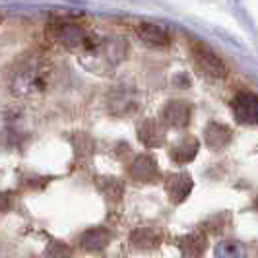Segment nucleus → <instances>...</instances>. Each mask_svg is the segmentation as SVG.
Masks as SVG:
<instances>
[{"label": "nucleus", "instance_id": "obj_1", "mask_svg": "<svg viewBox=\"0 0 258 258\" xmlns=\"http://www.w3.org/2000/svg\"><path fill=\"white\" fill-rule=\"evenodd\" d=\"M47 66L37 58H29L16 68L12 76V91L18 95H33L47 84Z\"/></svg>", "mask_w": 258, "mask_h": 258}, {"label": "nucleus", "instance_id": "obj_2", "mask_svg": "<svg viewBox=\"0 0 258 258\" xmlns=\"http://www.w3.org/2000/svg\"><path fill=\"white\" fill-rule=\"evenodd\" d=\"M49 35L56 43L64 45L68 49H78V47L84 49V45L88 41V33L82 27L76 26V24H70V22H60V20L52 22L49 26Z\"/></svg>", "mask_w": 258, "mask_h": 258}, {"label": "nucleus", "instance_id": "obj_3", "mask_svg": "<svg viewBox=\"0 0 258 258\" xmlns=\"http://www.w3.org/2000/svg\"><path fill=\"white\" fill-rule=\"evenodd\" d=\"M194 60H196V64L200 66V70L210 78L223 80L227 76V68L223 64V60L210 47L202 45V43H198L194 47Z\"/></svg>", "mask_w": 258, "mask_h": 258}, {"label": "nucleus", "instance_id": "obj_4", "mask_svg": "<svg viewBox=\"0 0 258 258\" xmlns=\"http://www.w3.org/2000/svg\"><path fill=\"white\" fill-rule=\"evenodd\" d=\"M233 113L243 124H258V97L252 93H239L233 99Z\"/></svg>", "mask_w": 258, "mask_h": 258}, {"label": "nucleus", "instance_id": "obj_5", "mask_svg": "<svg viewBox=\"0 0 258 258\" xmlns=\"http://www.w3.org/2000/svg\"><path fill=\"white\" fill-rule=\"evenodd\" d=\"M165 188H167L171 202L179 204L192 190V179L186 173H182V175L181 173L179 175H169L167 181H165Z\"/></svg>", "mask_w": 258, "mask_h": 258}, {"label": "nucleus", "instance_id": "obj_6", "mask_svg": "<svg viewBox=\"0 0 258 258\" xmlns=\"http://www.w3.org/2000/svg\"><path fill=\"white\" fill-rule=\"evenodd\" d=\"M188 120H190V107L184 101H171L163 109V122L169 126L182 128L188 124Z\"/></svg>", "mask_w": 258, "mask_h": 258}, {"label": "nucleus", "instance_id": "obj_7", "mask_svg": "<svg viewBox=\"0 0 258 258\" xmlns=\"http://www.w3.org/2000/svg\"><path fill=\"white\" fill-rule=\"evenodd\" d=\"M179 246L188 258H202L208 248V239L204 233L192 231L179 239Z\"/></svg>", "mask_w": 258, "mask_h": 258}, {"label": "nucleus", "instance_id": "obj_8", "mask_svg": "<svg viewBox=\"0 0 258 258\" xmlns=\"http://www.w3.org/2000/svg\"><path fill=\"white\" fill-rule=\"evenodd\" d=\"M109 241H111V231L107 227H93L80 237V245L90 252H97V250L105 248L109 245Z\"/></svg>", "mask_w": 258, "mask_h": 258}, {"label": "nucleus", "instance_id": "obj_9", "mask_svg": "<svg viewBox=\"0 0 258 258\" xmlns=\"http://www.w3.org/2000/svg\"><path fill=\"white\" fill-rule=\"evenodd\" d=\"M130 175L136 181H154L157 177V163L154 157L150 155H138L134 159V163L130 165Z\"/></svg>", "mask_w": 258, "mask_h": 258}, {"label": "nucleus", "instance_id": "obj_10", "mask_svg": "<svg viewBox=\"0 0 258 258\" xmlns=\"http://www.w3.org/2000/svg\"><path fill=\"white\" fill-rule=\"evenodd\" d=\"M138 35L144 43L152 47H167L169 45V33L157 24H142L138 27Z\"/></svg>", "mask_w": 258, "mask_h": 258}, {"label": "nucleus", "instance_id": "obj_11", "mask_svg": "<svg viewBox=\"0 0 258 258\" xmlns=\"http://www.w3.org/2000/svg\"><path fill=\"white\" fill-rule=\"evenodd\" d=\"M140 140L146 146H161L165 140V130L155 120H146L140 126Z\"/></svg>", "mask_w": 258, "mask_h": 258}, {"label": "nucleus", "instance_id": "obj_12", "mask_svg": "<svg viewBox=\"0 0 258 258\" xmlns=\"http://www.w3.org/2000/svg\"><path fill=\"white\" fill-rule=\"evenodd\" d=\"M196 154H198V140H196V138H190V136L181 140V142L171 150V157H173L177 163H186V161H190Z\"/></svg>", "mask_w": 258, "mask_h": 258}, {"label": "nucleus", "instance_id": "obj_13", "mask_svg": "<svg viewBox=\"0 0 258 258\" xmlns=\"http://www.w3.org/2000/svg\"><path fill=\"white\" fill-rule=\"evenodd\" d=\"M229 138H231V130L223 126V124L214 122L206 128V142L214 150H221L225 144L229 142Z\"/></svg>", "mask_w": 258, "mask_h": 258}, {"label": "nucleus", "instance_id": "obj_14", "mask_svg": "<svg viewBox=\"0 0 258 258\" xmlns=\"http://www.w3.org/2000/svg\"><path fill=\"white\" fill-rule=\"evenodd\" d=\"M130 243L136 248L148 250V248H154V246L159 245V235L150 227H140L130 235Z\"/></svg>", "mask_w": 258, "mask_h": 258}, {"label": "nucleus", "instance_id": "obj_15", "mask_svg": "<svg viewBox=\"0 0 258 258\" xmlns=\"http://www.w3.org/2000/svg\"><path fill=\"white\" fill-rule=\"evenodd\" d=\"M246 248L243 243L235 241V239H227L221 241L216 246V258H245Z\"/></svg>", "mask_w": 258, "mask_h": 258}, {"label": "nucleus", "instance_id": "obj_16", "mask_svg": "<svg viewBox=\"0 0 258 258\" xmlns=\"http://www.w3.org/2000/svg\"><path fill=\"white\" fill-rule=\"evenodd\" d=\"M47 258H72V248L66 245V243H60V241H54L49 245L47 252H45Z\"/></svg>", "mask_w": 258, "mask_h": 258}, {"label": "nucleus", "instance_id": "obj_17", "mask_svg": "<svg viewBox=\"0 0 258 258\" xmlns=\"http://www.w3.org/2000/svg\"><path fill=\"white\" fill-rule=\"evenodd\" d=\"M8 208H10V198L4 192H0V212H4V210H8Z\"/></svg>", "mask_w": 258, "mask_h": 258}]
</instances>
